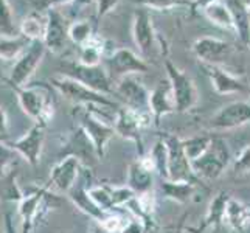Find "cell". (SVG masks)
Returning a JSON list of instances; mask_svg holds the SVG:
<instances>
[{
    "mask_svg": "<svg viewBox=\"0 0 250 233\" xmlns=\"http://www.w3.org/2000/svg\"><path fill=\"white\" fill-rule=\"evenodd\" d=\"M148 159L151 160V165L154 168V172L160 179H169L168 174V146L160 135V139L152 145V148L148 151Z\"/></svg>",
    "mask_w": 250,
    "mask_h": 233,
    "instance_id": "31",
    "label": "cell"
},
{
    "mask_svg": "<svg viewBox=\"0 0 250 233\" xmlns=\"http://www.w3.org/2000/svg\"><path fill=\"white\" fill-rule=\"evenodd\" d=\"M0 34H5V36H19L16 33L13 11L8 0H0Z\"/></svg>",
    "mask_w": 250,
    "mask_h": 233,
    "instance_id": "39",
    "label": "cell"
},
{
    "mask_svg": "<svg viewBox=\"0 0 250 233\" xmlns=\"http://www.w3.org/2000/svg\"><path fill=\"white\" fill-rule=\"evenodd\" d=\"M154 176L156 172L151 171L143 165L140 159L134 160L129 163L127 167V177H126V185L132 190L135 194H143L152 191L154 187Z\"/></svg>",
    "mask_w": 250,
    "mask_h": 233,
    "instance_id": "23",
    "label": "cell"
},
{
    "mask_svg": "<svg viewBox=\"0 0 250 233\" xmlns=\"http://www.w3.org/2000/svg\"><path fill=\"white\" fill-rule=\"evenodd\" d=\"M81 171H83V162L73 157V155H67V157L61 159L50 169L48 187H51L59 193L68 194L70 190L78 184Z\"/></svg>",
    "mask_w": 250,
    "mask_h": 233,
    "instance_id": "11",
    "label": "cell"
},
{
    "mask_svg": "<svg viewBox=\"0 0 250 233\" xmlns=\"http://www.w3.org/2000/svg\"><path fill=\"white\" fill-rule=\"evenodd\" d=\"M19 30L22 36L28 41H44L47 30V14L42 16V13L33 11L27 17H23Z\"/></svg>",
    "mask_w": 250,
    "mask_h": 233,
    "instance_id": "29",
    "label": "cell"
},
{
    "mask_svg": "<svg viewBox=\"0 0 250 233\" xmlns=\"http://www.w3.org/2000/svg\"><path fill=\"white\" fill-rule=\"evenodd\" d=\"M95 3H97V16H95V21L98 23L103 17L107 16L120 3V0H95Z\"/></svg>",
    "mask_w": 250,
    "mask_h": 233,
    "instance_id": "43",
    "label": "cell"
},
{
    "mask_svg": "<svg viewBox=\"0 0 250 233\" xmlns=\"http://www.w3.org/2000/svg\"><path fill=\"white\" fill-rule=\"evenodd\" d=\"M92 38H95V31L92 23L87 21H76L72 25H68V39L78 47L84 45Z\"/></svg>",
    "mask_w": 250,
    "mask_h": 233,
    "instance_id": "35",
    "label": "cell"
},
{
    "mask_svg": "<svg viewBox=\"0 0 250 233\" xmlns=\"http://www.w3.org/2000/svg\"><path fill=\"white\" fill-rule=\"evenodd\" d=\"M80 126L84 129L90 142L93 143L98 159L100 160L104 159L110 140L117 135L114 125L106 122L104 118H100L95 112L87 109L83 110V114L80 117Z\"/></svg>",
    "mask_w": 250,
    "mask_h": 233,
    "instance_id": "9",
    "label": "cell"
},
{
    "mask_svg": "<svg viewBox=\"0 0 250 233\" xmlns=\"http://www.w3.org/2000/svg\"><path fill=\"white\" fill-rule=\"evenodd\" d=\"M110 194H112V202H114V209L115 210L123 209V207L127 205L129 201H132L135 197V193L127 185H125V187H110Z\"/></svg>",
    "mask_w": 250,
    "mask_h": 233,
    "instance_id": "40",
    "label": "cell"
},
{
    "mask_svg": "<svg viewBox=\"0 0 250 233\" xmlns=\"http://www.w3.org/2000/svg\"><path fill=\"white\" fill-rule=\"evenodd\" d=\"M226 222L235 232H246L250 227V207L230 196L226 209Z\"/></svg>",
    "mask_w": 250,
    "mask_h": 233,
    "instance_id": "27",
    "label": "cell"
},
{
    "mask_svg": "<svg viewBox=\"0 0 250 233\" xmlns=\"http://www.w3.org/2000/svg\"><path fill=\"white\" fill-rule=\"evenodd\" d=\"M152 117L149 112H139L127 106H120L114 118V127L118 137L125 140L134 142L139 155L143 157V131L152 125Z\"/></svg>",
    "mask_w": 250,
    "mask_h": 233,
    "instance_id": "4",
    "label": "cell"
},
{
    "mask_svg": "<svg viewBox=\"0 0 250 233\" xmlns=\"http://www.w3.org/2000/svg\"><path fill=\"white\" fill-rule=\"evenodd\" d=\"M250 123V103L233 101L221 107L210 118V129L214 131H230Z\"/></svg>",
    "mask_w": 250,
    "mask_h": 233,
    "instance_id": "16",
    "label": "cell"
},
{
    "mask_svg": "<svg viewBox=\"0 0 250 233\" xmlns=\"http://www.w3.org/2000/svg\"><path fill=\"white\" fill-rule=\"evenodd\" d=\"M47 47L44 41H31V44L27 47V50L19 56L16 64L11 68L10 76H2L0 75V81H3L8 87L10 85H17V87H23L28 85L31 76L36 73L39 64L45 56Z\"/></svg>",
    "mask_w": 250,
    "mask_h": 233,
    "instance_id": "6",
    "label": "cell"
},
{
    "mask_svg": "<svg viewBox=\"0 0 250 233\" xmlns=\"http://www.w3.org/2000/svg\"><path fill=\"white\" fill-rule=\"evenodd\" d=\"M87 193L90 199L95 202V205L104 213L114 212V202H112V194H110V187L109 185H93L87 188Z\"/></svg>",
    "mask_w": 250,
    "mask_h": 233,
    "instance_id": "36",
    "label": "cell"
},
{
    "mask_svg": "<svg viewBox=\"0 0 250 233\" xmlns=\"http://www.w3.org/2000/svg\"><path fill=\"white\" fill-rule=\"evenodd\" d=\"M249 230H250V227H249Z\"/></svg>",
    "mask_w": 250,
    "mask_h": 233,
    "instance_id": "52",
    "label": "cell"
},
{
    "mask_svg": "<svg viewBox=\"0 0 250 233\" xmlns=\"http://www.w3.org/2000/svg\"><path fill=\"white\" fill-rule=\"evenodd\" d=\"M47 14V30L44 36V44L51 53L62 51L68 39V25L64 16L58 10H50Z\"/></svg>",
    "mask_w": 250,
    "mask_h": 233,
    "instance_id": "20",
    "label": "cell"
},
{
    "mask_svg": "<svg viewBox=\"0 0 250 233\" xmlns=\"http://www.w3.org/2000/svg\"><path fill=\"white\" fill-rule=\"evenodd\" d=\"M184 219H185V216L177 224H172V226H167V227H157L156 226L151 230V233H184Z\"/></svg>",
    "mask_w": 250,
    "mask_h": 233,
    "instance_id": "46",
    "label": "cell"
},
{
    "mask_svg": "<svg viewBox=\"0 0 250 233\" xmlns=\"http://www.w3.org/2000/svg\"><path fill=\"white\" fill-rule=\"evenodd\" d=\"M0 233H2V232H0Z\"/></svg>",
    "mask_w": 250,
    "mask_h": 233,
    "instance_id": "53",
    "label": "cell"
},
{
    "mask_svg": "<svg viewBox=\"0 0 250 233\" xmlns=\"http://www.w3.org/2000/svg\"><path fill=\"white\" fill-rule=\"evenodd\" d=\"M30 44L31 41L23 38L22 34H19V36H5V34H0V59H3V61L19 59V56L27 50Z\"/></svg>",
    "mask_w": 250,
    "mask_h": 233,
    "instance_id": "30",
    "label": "cell"
},
{
    "mask_svg": "<svg viewBox=\"0 0 250 233\" xmlns=\"http://www.w3.org/2000/svg\"><path fill=\"white\" fill-rule=\"evenodd\" d=\"M107 72L115 76H127V75H140L149 70V64L146 59L134 53L129 48H115L110 55L106 56Z\"/></svg>",
    "mask_w": 250,
    "mask_h": 233,
    "instance_id": "14",
    "label": "cell"
},
{
    "mask_svg": "<svg viewBox=\"0 0 250 233\" xmlns=\"http://www.w3.org/2000/svg\"><path fill=\"white\" fill-rule=\"evenodd\" d=\"M249 103H250V100H249Z\"/></svg>",
    "mask_w": 250,
    "mask_h": 233,
    "instance_id": "51",
    "label": "cell"
},
{
    "mask_svg": "<svg viewBox=\"0 0 250 233\" xmlns=\"http://www.w3.org/2000/svg\"><path fill=\"white\" fill-rule=\"evenodd\" d=\"M17 157H19V154L11 148L10 143L0 140V177H5L14 171Z\"/></svg>",
    "mask_w": 250,
    "mask_h": 233,
    "instance_id": "37",
    "label": "cell"
},
{
    "mask_svg": "<svg viewBox=\"0 0 250 233\" xmlns=\"http://www.w3.org/2000/svg\"><path fill=\"white\" fill-rule=\"evenodd\" d=\"M139 6L146 8V10H172L177 6H191L193 0H132Z\"/></svg>",
    "mask_w": 250,
    "mask_h": 233,
    "instance_id": "38",
    "label": "cell"
},
{
    "mask_svg": "<svg viewBox=\"0 0 250 233\" xmlns=\"http://www.w3.org/2000/svg\"><path fill=\"white\" fill-rule=\"evenodd\" d=\"M120 233H149V227L146 226L142 219L132 216V218H129L126 226L123 227V230Z\"/></svg>",
    "mask_w": 250,
    "mask_h": 233,
    "instance_id": "44",
    "label": "cell"
},
{
    "mask_svg": "<svg viewBox=\"0 0 250 233\" xmlns=\"http://www.w3.org/2000/svg\"><path fill=\"white\" fill-rule=\"evenodd\" d=\"M75 0H31L34 11L38 13H48L50 10H58L59 6L70 5Z\"/></svg>",
    "mask_w": 250,
    "mask_h": 233,
    "instance_id": "42",
    "label": "cell"
},
{
    "mask_svg": "<svg viewBox=\"0 0 250 233\" xmlns=\"http://www.w3.org/2000/svg\"><path fill=\"white\" fill-rule=\"evenodd\" d=\"M73 3H76V5H92V3H95V0H75Z\"/></svg>",
    "mask_w": 250,
    "mask_h": 233,
    "instance_id": "50",
    "label": "cell"
},
{
    "mask_svg": "<svg viewBox=\"0 0 250 233\" xmlns=\"http://www.w3.org/2000/svg\"><path fill=\"white\" fill-rule=\"evenodd\" d=\"M207 76L210 78V83L213 89L219 95H233V93H243L247 90L246 84L239 78L224 70L221 65H207L202 64Z\"/></svg>",
    "mask_w": 250,
    "mask_h": 233,
    "instance_id": "21",
    "label": "cell"
},
{
    "mask_svg": "<svg viewBox=\"0 0 250 233\" xmlns=\"http://www.w3.org/2000/svg\"><path fill=\"white\" fill-rule=\"evenodd\" d=\"M61 154H64V157L73 155V157L80 159L83 163H89V165L93 160H100L97 151H95L93 143L90 142V139L81 126L73 129V131L65 137Z\"/></svg>",
    "mask_w": 250,
    "mask_h": 233,
    "instance_id": "18",
    "label": "cell"
},
{
    "mask_svg": "<svg viewBox=\"0 0 250 233\" xmlns=\"http://www.w3.org/2000/svg\"><path fill=\"white\" fill-rule=\"evenodd\" d=\"M231 160V152L229 145L221 137H213L210 149L207 151L199 159L191 162L193 171L197 177L214 180L224 174V171L229 167Z\"/></svg>",
    "mask_w": 250,
    "mask_h": 233,
    "instance_id": "5",
    "label": "cell"
},
{
    "mask_svg": "<svg viewBox=\"0 0 250 233\" xmlns=\"http://www.w3.org/2000/svg\"><path fill=\"white\" fill-rule=\"evenodd\" d=\"M231 17H233L235 33L244 45L250 47V10L243 0H226Z\"/></svg>",
    "mask_w": 250,
    "mask_h": 233,
    "instance_id": "25",
    "label": "cell"
},
{
    "mask_svg": "<svg viewBox=\"0 0 250 233\" xmlns=\"http://www.w3.org/2000/svg\"><path fill=\"white\" fill-rule=\"evenodd\" d=\"M10 89L16 93L23 114L28 115L36 125L47 127L55 114V103L47 85L41 83L39 85H23V87L10 85Z\"/></svg>",
    "mask_w": 250,
    "mask_h": 233,
    "instance_id": "1",
    "label": "cell"
},
{
    "mask_svg": "<svg viewBox=\"0 0 250 233\" xmlns=\"http://www.w3.org/2000/svg\"><path fill=\"white\" fill-rule=\"evenodd\" d=\"M51 87H55L62 97L70 101L75 106H85V107H104V109H118L120 106L114 100H110L107 95L95 92L84 85L75 78L68 75H58L50 80Z\"/></svg>",
    "mask_w": 250,
    "mask_h": 233,
    "instance_id": "3",
    "label": "cell"
},
{
    "mask_svg": "<svg viewBox=\"0 0 250 233\" xmlns=\"http://www.w3.org/2000/svg\"><path fill=\"white\" fill-rule=\"evenodd\" d=\"M2 179V184H0V201H6V202H17L19 204L22 201V197L25 193L22 191V188L17 182V176L16 172H10Z\"/></svg>",
    "mask_w": 250,
    "mask_h": 233,
    "instance_id": "34",
    "label": "cell"
},
{
    "mask_svg": "<svg viewBox=\"0 0 250 233\" xmlns=\"http://www.w3.org/2000/svg\"><path fill=\"white\" fill-rule=\"evenodd\" d=\"M233 171L235 174H249L250 172V145H247L233 160Z\"/></svg>",
    "mask_w": 250,
    "mask_h": 233,
    "instance_id": "41",
    "label": "cell"
},
{
    "mask_svg": "<svg viewBox=\"0 0 250 233\" xmlns=\"http://www.w3.org/2000/svg\"><path fill=\"white\" fill-rule=\"evenodd\" d=\"M10 134V123H8V114L3 106H0V140L5 142V139Z\"/></svg>",
    "mask_w": 250,
    "mask_h": 233,
    "instance_id": "45",
    "label": "cell"
},
{
    "mask_svg": "<svg viewBox=\"0 0 250 233\" xmlns=\"http://www.w3.org/2000/svg\"><path fill=\"white\" fill-rule=\"evenodd\" d=\"M163 140L168 146V180H176V182H193L199 184V177L194 174L191 162L187 157L182 146V139L177 135L171 134H162Z\"/></svg>",
    "mask_w": 250,
    "mask_h": 233,
    "instance_id": "8",
    "label": "cell"
},
{
    "mask_svg": "<svg viewBox=\"0 0 250 233\" xmlns=\"http://www.w3.org/2000/svg\"><path fill=\"white\" fill-rule=\"evenodd\" d=\"M165 72L176 101L177 112H188L189 109H193L199 101V92H197L193 78L180 70L169 59H165Z\"/></svg>",
    "mask_w": 250,
    "mask_h": 233,
    "instance_id": "7",
    "label": "cell"
},
{
    "mask_svg": "<svg viewBox=\"0 0 250 233\" xmlns=\"http://www.w3.org/2000/svg\"><path fill=\"white\" fill-rule=\"evenodd\" d=\"M106 56L104 42L98 38H92L89 42L80 47V64L83 65H100L101 59Z\"/></svg>",
    "mask_w": 250,
    "mask_h": 233,
    "instance_id": "32",
    "label": "cell"
},
{
    "mask_svg": "<svg viewBox=\"0 0 250 233\" xmlns=\"http://www.w3.org/2000/svg\"><path fill=\"white\" fill-rule=\"evenodd\" d=\"M87 85L89 89L100 92L103 95H110L115 93V84L112 81L110 73L106 70L101 64L100 65H83V64H73L72 65V73L68 75Z\"/></svg>",
    "mask_w": 250,
    "mask_h": 233,
    "instance_id": "12",
    "label": "cell"
},
{
    "mask_svg": "<svg viewBox=\"0 0 250 233\" xmlns=\"http://www.w3.org/2000/svg\"><path fill=\"white\" fill-rule=\"evenodd\" d=\"M44 140H45V126L34 123L21 139L11 142L10 146L28 165L38 167L41 162L42 149H44Z\"/></svg>",
    "mask_w": 250,
    "mask_h": 233,
    "instance_id": "15",
    "label": "cell"
},
{
    "mask_svg": "<svg viewBox=\"0 0 250 233\" xmlns=\"http://www.w3.org/2000/svg\"><path fill=\"white\" fill-rule=\"evenodd\" d=\"M214 0H193L191 3V10H204L207 5H210Z\"/></svg>",
    "mask_w": 250,
    "mask_h": 233,
    "instance_id": "49",
    "label": "cell"
},
{
    "mask_svg": "<svg viewBox=\"0 0 250 233\" xmlns=\"http://www.w3.org/2000/svg\"><path fill=\"white\" fill-rule=\"evenodd\" d=\"M89 232H90V233H110V232H107L104 227H103L98 221H95V219H92V222H90Z\"/></svg>",
    "mask_w": 250,
    "mask_h": 233,
    "instance_id": "48",
    "label": "cell"
},
{
    "mask_svg": "<svg viewBox=\"0 0 250 233\" xmlns=\"http://www.w3.org/2000/svg\"><path fill=\"white\" fill-rule=\"evenodd\" d=\"M59 207V199L51 193L48 187H42L27 193L17 204V213L21 216V233H33L39 221H44L47 214Z\"/></svg>",
    "mask_w": 250,
    "mask_h": 233,
    "instance_id": "2",
    "label": "cell"
},
{
    "mask_svg": "<svg viewBox=\"0 0 250 233\" xmlns=\"http://www.w3.org/2000/svg\"><path fill=\"white\" fill-rule=\"evenodd\" d=\"M3 233H19L14 227L11 213H5V230H3Z\"/></svg>",
    "mask_w": 250,
    "mask_h": 233,
    "instance_id": "47",
    "label": "cell"
},
{
    "mask_svg": "<svg viewBox=\"0 0 250 233\" xmlns=\"http://www.w3.org/2000/svg\"><path fill=\"white\" fill-rule=\"evenodd\" d=\"M156 38H157V34H156V30H154V23H152L149 10L139 6L134 13L132 39L143 59L151 56L154 47H156Z\"/></svg>",
    "mask_w": 250,
    "mask_h": 233,
    "instance_id": "13",
    "label": "cell"
},
{
    "mask_svg": "<svg viewBox=\"0 0 250 233\" xmlns=\"http://www.w3.org/2000/svg\"><path fill=\"white\" fill-rule=\"evenodd\" d=\"M160 180L162 182L159 185V190L163 199L177 202L180 205H185L191 201L197 187H199L193 182H176V180H168V179H160Z\"/></svg>",
    "mask_w": 250,
    "mask_h": 233,
    "instance_id": "24",
    "label": "cell"
},
{
    "mask_svg": "<svg viewBox=\"0 0 250 233\" xmlns=\"http://www.w3.org/2000/svg\"><path fill=\"white\" fill-rule=\"evenodd\" d=\"M211 140H213V135H208V134L193 135V137H188V139H182L184 151L187 154V157L189 159V162H194L196 159H199L201 155H204L208 151Z\"/></svg>",
    "mask_w": 250,
    "mask_h": 233,
    "instance_id": "33",
    "label": "cell"
},
{
    "mask_svg": "<svg viewBox=\"0 0 250 233\" xmlns=\"http://www.w3.org/2000/svg\"><path fill=\"white\" fill-rule=\"evenodd\" d=\"M202 13L213 25L222 28V30H233V17H231V11L227 5V2L224 0H214L210 5H207Z\"/></svg>",
    "mask_w": 250,
    "mask_h": 233,
    "instance_id": "28",
    "label": "cell"
},
{
    "mask_svg": "<svg viewBox=\"0 0 250 233\" xmlns=\"http://www.w3.org/2000/svg\"><path fill=\"white\" fill-rule=\"evenodd\" d=\"M149 93L151 90H148L137 75L118 78L115 83V95L125 103V106L134 110L149 112Z\"/></svg>",
    "mask_w": 250,
    "mask_h": 233,
    "instance_id": "10",
    "label": "cell"
},
{
    "mask_svg": "<svg viewBox=\"0 0 250 233\" xmlns=\"http://www.w3.org/2000/svg\"><path fill=\"white\" fill-rule=\"evenodd\" d=\"M67 196L76 209H78L80 212H83L84 214H87V216H90L92 219L100 221L106 216V213L103 210H100L98 207L95 205V202L90 199V196L87 193V187L84 185V182H80L78 180V184L70 190V193H68Z\"/></svg>",
    "mask_w": 250,
    "mask_h": 233,
    "instance_id": "26",
    "label": "cell"
},
{
    "mask_svg": "<svg viewBox=\"0 0 250 233\" xmlns=\"http://www.w3.org/2000/svg\"><path fill=\"white\" fill-rule=\"evenodd\" d=\"M193 53L202 64L221 65L231 56L233 47L222 39L204 36L201 39H197L193 44Z\"/></svg>",
    "mask_w": 250,
    "mask_h": 233,
    "instance_id": "17",
    "label": "cell"
},
{
    "mask_svg": "<svg viewBox=\"0 0 250 233\" xmlns=\"http://www.w3.org/2000/svg\"><path fill=\"white\" fill-rule=\"evenodd\" d=\"M230 199V194L227 191H219L216 193L211 201L207 207V213L202 219V224L199 227H191L188 229V232L193 233H201L204 230H210V229H218L221 227L224 222H226V209H227V202Z\"/></svg>",
    "mask_w": 250,
    "mask_h": 233,
    "instance_id": "22",
    "label": "cell"
},
{
    "mask_svg": "<svg viewBox=\"0 0 250 233\" xmlns=\"http://www.w3.org/2000/svg\"><path fill=\"white\" fill-rule=\"evenodd\" d=\"M176 110V101L172 97L169 81H160L149 93V114L154 125L159 126L163 117L174 114Z\"/></svg>",
    "mask_w": 250,
    "mask_h": 233,
    "instance_id": "19",
    "label": "cell"
}]
</instances>
